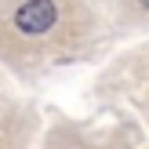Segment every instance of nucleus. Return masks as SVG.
Segmentation results:
<instances>
[{
  "mask_svg": "<svg viewBox=\"0 0 149 149\" xmlns=\"http://www.w3.org/2000/svg\"><path fill=\"white\" fill-rule=\"evenodd\" d=\"M15 26H18L22 33H29V36L47 33V29L55 26V4H51V0H29V4H22L18 15H15Z\"/></svg>",
  "mask_w": 149,
  "mask_h": 149,
  "instance_id": "1",
  "label": "nucleus"
},
{
  "mask_svg": "<svg viewBox=\"0 0 149 149\" xmlns=\"http://www.w3.org/2000/svg\"><path fill=\"white\" fill-rule=\"evenodd\" d=\"M142 7H149V0H142Z\"/></svg>",
  "mask_w": 149,
  "mask_h": 149,
  "instance_id": "2",
  "label": "nucleus"
}]
</instances>
